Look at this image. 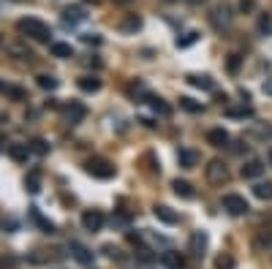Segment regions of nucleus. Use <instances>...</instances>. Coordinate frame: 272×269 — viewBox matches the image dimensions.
I'll return each mask as SVG.
<instances>
[{
	"instance_id": "obj_1",
	"label": "nucleus",
	"mask_w": 272,
	"mask_h": 269,
	"mask_svg": "<svg viewBox=\"0 0 272 269\" xmlns=\"http://www.w3.org/2000/svg\"><path fill=\"white\" fill-rule=\"evenodd\" d=\"M19 33H25L28 38H33V41H49L52 30L46 27L41 19H22L19 22Z\"/></svg>"
},
{
	"instance_id": "obj_2",
	"label": "nucleus",
	"mask_w": 272,
	"mask_h": 269,
	"mask_svg": "<svg viewBox=\"0 0 272 269\" xmlns=\"http://www.w3.org/2000/svg\"><path fill=\"white\" fill-rule=\"evenodd\" d=\"M204 171H207V180H210L212 185H223L229 180V169L223 166V161H210Z\"/></svg>"
},
{
	"instance_id": "obj_3",
	"label": "nucleus",
	"mask_w": 272,
	"mask_h": 269,
	"mask_svg": "<svg viewBox=\"0 0 272 269\" xmlns=\"http://www.w3.org/2000/svg\"><path fill=\"white\" fill-rule=\"evenodd\" d=\"M223 210H226L229 215H245L251 207H248V201L242 199V196L229 193V196H223Z\"/></svg>"
},
{
	"instance_id": "obj_4",
	"label": "nucleus",
	"mask_w": 272,
	"mask_h": 269,
	"mask_svg": "<svg viewBox=\"0 0 272 269\" xmlns=\"http://www.w3.org/2000/svg\"><path fill=\"white\" fill-rule=\"evenodd\" d=\"M82 226H85V231H101L103 228V215L98 210H87L85 215H82Z\"/></svg>"
},
{
	"instance_id": "obj_5",
	"label": "nucleus",
	"mask_w": 272,
	"mask_h": 269,
	"mask_svg": "<svg viewBox=\"0 0 272 269\" xmlns=\"http://www.w3.org/2000/svg\"><path fill=\"white\" fill-rule=\"evenodd\" d=\"M87 171L95 174V177H101V180H109L112 174H115V166H109L106 161H90L87 163Z\"/></svg>"
},
{
	"instance_id": "obj_6",
	"label": "nucleus",
	"mask_w": 272,
	"mask_h": 269,
	"mask_svg": "<svg viewBox=\"0 0 272 269\" xmlns=\"http://www.w3.org/2000/svg\"><path fill=\"white\" fill-rule=\"evenodd\" d=\"M212 25L218 27V30H223V27H229L231 25V14H229V9H212Z\"/></svg>"
},
{
	"instance_id": "obj_7",
	"label": "nucleus",
	"mask_w": 272,
	"mask_h": 269,
	"mask_svg": "<svg viewBox=\"0 0 272 269\" xmlns=\"http://www.w3.org/2000/svg\"><path fill=\"white\" fill-rule=\"evenodd\" d=\"M161 264L169 266V269H182V266H185V258H182L180 253L169 250V253H164V256H161Z\"/></svg>"
},
{
	"instance_id": "obj_8",
	"label": "nucleus",
	"mask_w": 272,
	"mask_h": 269,
	"mask_svg": "<svg viewBox=\"0 0 272 269\" xmlns=\"http://www.w3.org/2000/svg\"><path fill=\"white\" fill-rule=\"evenodd\" d=\"M261 174H264V163L261 161H248L242 166V177L245 180H256V177H261Z\"/></svg>"
},
{
	"instance_id": "obj_9",
	"label": "nucleus",
	"mask_w": 272,
	"mask_h": 269,
	"mask_svg": "<svg viewBox=\"0 0 272 269\" xmlns=\"http://www.w3.org/2000/svg\"><path fill=\"white\" fill-rule=\"evenodd\" d=\"M207 141H210L212 147H226L229 144V133L223 128H212L210 133H207Z\"/></svg>"
},
{
	"instance_id": "obj_10",
	"label": "nucleus",
	"mask_w": 272,
	"mask_h": 269,
	"mask_svg": "<svg viewBox=\"0 0 272 269\" xmlns=\"http://www.w3.org/2000/svg\"><path fill=\"white\" fill-rule=\"evenodd\" d=\"M153 212H155V218L161 220V223H169V226L177 223V212H172L169 207H164V204H161V207H155Z\"/></svg>"
},
{
	"instance_id": "obj_11",
	"label": "nucleus",
	"mask_w": 272,
	"mask_h": 269,
	"mask_svg": "<svg viewBox=\"0 0 272 269\" xmlns=\"http://www.w3.org/2000/svg\"><path fill=\"white\" fill-rule=\"evenodd\" d=\"M172 188H174V193H177V196H182V199H194V185L185 183V180H174Z\"/></svg>"
},
{
	"instance_id": "obj_12",
	"label": "nucleus",
	"mask_w": 272,
	"mask_h": 269,
	"mask_svg": "<svg viewBox=\"0 0 272 269\" xmlns=\"http://www.w3.org/2000/svg\"><path fill=\"white\" fill-rule=\"evenodd\" d=\"M87 112H85V106L82 104H71L68 109H66V117H68V123L71 125H76V123H82V117H85Z\"/></svg>"
},
{
	"instance_id": "obj_13",
	"label": "nucleus",
	"mask_w": 272,
	"mask_h": 269,
	"mask_svg": "<svg viewBox=\"0 0 272 269\" xmlns=\"http://www.w3.org/2000/svg\"><path fill=\"white\" fill-rule=\"evenodd\" d=\"M180 166H182V169H194V166L199 163V155L194 153V150H180Z\"/></svg>"
},
{
	"instance_id": "obj_14",
	"label": "nucleus",
	"mask_w": 272,
	"mask_h": 269,
	"mask_svg": "<svg viewBox=\"0 0 272 269\" xmlns=\"http://www.w3.org/2000/svg\"><path fill=\"white\" fill-rule=\"evenodd\" d=\"M79 90H85V93H98V90H101V79L82 76V79H79Z\"/></svg>"
},
{
	"instance_id": "obj_15",
	"label": "nucleus",
	"mask_w": 272,
	"mask_h": 269,
	"mask_svg": "<svg viewBox=\"0 0 272 269\" xmlns=\"http://www.w3.org/2000/svg\"><path fill=\"white\" fill-rule=\"evenodd\" d=\"M85 17H87V14L82 9H66V11H63V22H66V25H76V22H82Z\"/></svg>"
},
{
	"instance_id": "obj_16",
	"label": "nucleus",
	"mask_w": 272,
	"mask_h": 269,
	"mask_svg": "<svg viewBox=\"0 0 272 269\" xmlns=\"http://www.w3.org/2000/svg\"><path fill=\"white\" fill-rule=\"evenodd\" d=\"M9 155L14 158V161H28L30 144H11V147H9Z\"/></svg>"
},
{
	"instance_id": "obj_17",
	"label": "nucleus",
	"mask_w": 272,
	"mask_h": 269,
	"mask_svg": "<svg viewBox=\"0 0 272 269\" xmlns=\"http://www.w3.org/2000/svg\"><path fill=\"white\" fill-rule=\"evenodd\" d=\"M253 193H256V199L269 201V199H272V183H259V185L253 188Z\"/></svg>"
},
{
	"instance_id": "obj_18",
	"label": "nucleus",
	"mask_w": 272,
	"mask_h": 269,
	"mask_svg": "<svg viewBox=\"0 0 272 269\" xmlns=\"http://www.w3.org/2000/svg\"><path fill=\"white\" fill-rule=\"evenodd\" d=\"M191 248H194L196 256H202L204 248H207V236L204 234H194V236H191Z\"/></svg>"
},
{
	"instance_id": "obj_19",
	"label": "nucleus",
	"mask_w": 272,
	"mask_h": 269,
	"mask_svg": "<svg viewBox=\"0 0 272 269\" xmlns=\"http://www.w3.org/2000/svg\"><path fill=\"white\" fill-rule=\"evenodd\" d=\"M71 250H74V258H76V261H82V264H90V250H87V248H82L79 242H74V245H71Z\"/></svg>"
},
{
	"instance_id": "obj_20",
	"label": "nucleus",
	"mask_w": 272,
	"mask_h": 269,
	"mask_svg": "<svg viewBox=\"0 0 272 269\" xmlns=\"http://www.w3.org/2000/svg\"><path fill=\"white\" fill-rule=\"evenodd\" d=\"M25 188H28L30 193H38V191H41V174H38V171L30 174V177L25 180Z\"/></svg>"
},
{
	"instance_id": "obj_21",
	"label": "nucleus",
	"mask_w": 272,
	"mask_h": 269,
	"mask_svg": "<svg viewBox=\"0 0 272 269\" xmlns=\"http://www.w3.org/2000/svg\"><path fill=\"white\" fill-rule=\"evenodd\" d=\"M52 54L55 57H74V49H71V44H52Z\"/></svg>"
},
{
	"instance_id": "obj_22",
	"label": "nucleus",
	"mask_w": 272,
	"mask_h": 269,
	"mask_svg": "<svg viewBox=\"0 0 272 269\" xmlns=\"http://www.w3.org/2000/svg\"><path fill=\"white\" fill-rule=\"evenodd\" d=\"M58 79H55V76H49V74H41V76H38V87H41V90H58Z\"/></svg>"
},
{
	"instance_id": "obj_23",
	"label": "nucleus",
	"mask_w": 272,
	"mask_h": 269,
	"mask_svg": "<svg viewBox=\"0 0 272 269\" xmlns=\"http://www.w3.org/2000/svg\"><path fill=\"white\" fill-rule=\"evenodd\" d=\"M188 82L194 84V87H202V90H212V87H215L210 76H191Z\"/></svg>"
},
{
	"instance_id": "obj_24",
	"label": "nucleus",
	"mask_w": 272,
	"mask_h": 269,
	"mask_svg": "<svg viewBox=\"0 0 272 269\" xmlns=\"http://www.w3.org/2000/svg\"><path fill=\"white\" fill-rule=\"evenodd\" d=\"M128 223H131V215H128V212H115V215H112V226L115 228H125Z\"/></svg>"
},
{
	"instance_id": "obj_25",
	"label": "nucleus",
	"mask_w": 272,
	"mask_h": 269,
	"mask_svg": "<svg viewBox=\"0 0 272 269\" xmlns=\"http://www.w3.org/2000/svg\"><path fill=\"white\" fill-rule=\"evenodd\" d=\"M259 33H264V36L272 33V17H269V14H261V17H259Z\"/></svg>"
},
{
	"instance_id": "obj_26",
	"label": "nucleus",
	"mask_w": 272,
	"mask_h": 269,
	"mask_svg": "<svg viewBox=\"0 0 272 269\" xmlns=\"http://www.w3.org/2000/svg\"><path fill=\"white\" fill-rule=\"evenodd\" d=\"M30 150H33V153H38V155H46V153H49V144H46L44 139H33Z\"/></svg>"
},
{
	"instance_id": "obj_27",
	"label": "nucleus",
	"mask_w": 272,
	"mask_h": 269,
	"mask_svg": "<svg viewBox=\"0 0 272 269\" xmlns=\"http://www.w3.org/2000/svg\"><path fill=\"white\" fill-rule=\"evenodd\" d=\"M180 106L185 109V112H202V104H196V101H191V98H180Z\"/></svg>"
},
{
	"instance_id": "obj_28",
	"label": "nucleus",
	"mask_w": 272,
	"mask_h": 269,
	"mask_svg": "<svg viewBox=\"0 0 272 269\" xmlns=\"http://www.w3.org/2000/svg\"><path fill=\"white\" fill-rule=\"evenodd\" d=\"M215 269H234V258L231 256H221L215 261Z\"/></svg>"
},
{
	"instance_id": "obj_29",
	"label": "nucleus",
	"mask_w": 272,
	"mask_h": 269,
	"mask_svg": "<svg viewBox=\"0 0 272 269\" xmlns=\"http://www.w3.org/2000/svg\"><path fill=\"white\" fill-rule=\"evenodd\" d=\"M153 109H155V112H161V114H169V106L161 104V98H153Z\"/></svg>"
},
{
	"instance_id": "obj_30",
	"label": "nucleus",
	"mask_w": 272,
	"mask_h": 269,
	"mask_svg": "<svg viewBox=\"0 0 272 269\" xmlns=\"http://www.w3.org/2000/svg\"><path fill=\"white\" fill-rule=\"evenodd\" d=\"M123 27H125V30H139V19H136V17H128V19L123 22Z\"/></svg>"
},
{
	"instance_id": "obj_31",
	"label": "nucleus",
	"mask_w": 272,
	"mask_h": 269,
	"mask_svg": "<svg viewBox=\"0 0 272 269\" xmlns=\"http://www.w3.org/2000/svg\"><path fill=\"white\" fill-rule=\"evenodd\" d=\"M251 109H229V117H248Z\"/></svg>"
},
{
	"instance_id": "obj_32",
	"label": "nucleus",
	"mask_w": 272,
	"mask_h": 269,
	"mask_svg": "<svg viewBox=\"0 0 272 269\" xmlns=\"http://www.w3.org/2000/svg\"><path fill=\"white\" fill-rule=\"evenodd\" d=\"M239 68V54H231V60H229V71H237Z\"/></svg>"
},
{
	"instance_id": "obj_33",
	"label": "nucleus",
	"mask_w": 272,
	"mask_h": 269,
	"mask_svg": "<svg viewBox=\"0 0 272 269\" xmlns=\"http://www.w3.org/2000/svg\"><path fill=\"white\" fill-rule=\"evenodd\" d=\"M239 9H242V11H251V9H253V0H239Z\"/></svg>"
},
{
	"instance_id": "obj_34",
	"label": "nucleus",
	"mask_w": 272,
	"mask_h": 269,
	"mask_svg": "<svg viewBox=\"0 0 272 269\" xmlns=\"http://www.w3.org/2000/svg\"><path fill=\"white\" fill-rule=\"evenodd\" d=\"M194 41H196V33H188V38H182L180 46H188V44H194Z\"/></svg>"
},
{
	"instance_id": "obj_35",
	"label": "nucleus",
	"mask_w": 272,
	"mask_h": 269,
	"mask_svg": "<svg viewBox=\"0 0 272 269\" xmlns=\"http://www.w3.org/2000/svg\"><path fill=\"white\" fill-rule=\"evenodd\" d=\"M264 93H267V96H272V79H267V82H264Z\"/></svg>"
},
{
	"instance_id": "obj_36",
	"label": "nucleus",
	"mask_w": 272,
	"mask_h": 269,
	"mask_svg": "<svg viewBox=\"0 0 272 269\" xmlns=\"http://www.w3.org/2000/svg\"><path fill=\"white\" fill-rule=\"evenodd\" d=\"M0 93H6V84H0Z\"/></svg>"
},
{
	"instance_id": "obj_37",
	"label": "nucleus",
	"mask_w": 272,
	"mask_h": 269,
	"mask_svg": "<svg viewBox=\"0 0 272 269\" xmlns=\"http://www.w3.org/2000/svg\"><path fill=\"white\" fill-rule=\"evenodd\" d=\"M269 163H272V150H269Z\"/></svg>"
},
{
	"instance_id": "obj_38",
	"label": "nucleus",
	"mask_w": 272,
	"mask_h": 269,
	"mask_svg": "<svg viewBox=\"0 0 272 269\" xmlns=\"http://www.w3.org/2000/svg\"><path fill=\"white\" fill-rule=\"evenodd\" d=\"M0 46H3V36H0Z\"/></svg>"
},
{
	"instance_id": "obj_39",
	"label": "nucleus",
	"mask_w": 272,
	"mask_h": 269,
	"mask_svg": "<svg viewBox=\"0 0 272 269\" xmlns=\"http://www.w3.org/2000/svg\"><path fill=\"white\" fill-rule=\"evenodd\" d=\"M17 3H22V0H17Z\"/></svg>"
}]
</instances>
